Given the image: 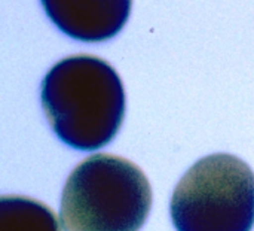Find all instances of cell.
<instances>
[{"instance_id":"obj_5","label":"cell","mask_w":254,"mask_h":231,"mask_svg":"<svg viewBox=\"0 0 254 231\" xmlns=\"http://www.w3.org/2000/svg\"><path fill=\"white\" fill-rule=\"evenodd\" d=\"M0 231H61L60 221L46 205L22 196L0 199Z\"/></svg>"},{"instance_id":"obj_4","label":"cell","mask_w":254,"mask_h":231,"mask_svg":"<svg viewBox=\"0 0 254 231\" xmlns=\"http://www.w3.org/2000/svg\"><path fill=\"white\" fill-rule=\"evenodd\" d=\"M48 18L64 34L82 42H103L127 24L132 0H40Z\"/></svg>"},{"instance_id":"obj_2","label":"cell","mask_w":254,"mask_h":231,"mask_svg":"<svg viewBox=\"0 0 254 231\" xmlns=\"http://www.w3.org/2000/svg\"><path fill=\"white\" fill-rule=\"evenodd\" d=\"M150 208V184L134 163L95 154L68 176L60 220L64 231H140Z\"/></svg>"},{"instance_id":"obj_1","label":"cell","mask_w":254,"mask_h":231,"mask_svg":"<svg viewBox=\"0 0 254 231\" xmlns=\"http://www.w3.org/2000/svg\"><path fill=\"white\" fill-rule=\"evenodd\" d=\"M40 102L58 139L77 151L110 143L125 116L119 75L104 60L86 54L67 57L46 73Z\"/></svg>"},{"instance_id":"obj_3","label":"cell","mask_w":254,"mask_h":231,"mask_svg":"<svg viewBox=\"0 0 254 231\" xmlns=\"http://www.w3.org/2000/svg\"><path fill=\"white\" fill-rule=\"evenodd\" d=\"M170 214L177 231H252L253 170L229 154L201 158L177 184Z\"/></svg>"}]
</instances>
